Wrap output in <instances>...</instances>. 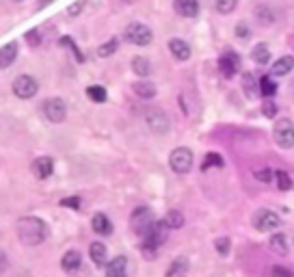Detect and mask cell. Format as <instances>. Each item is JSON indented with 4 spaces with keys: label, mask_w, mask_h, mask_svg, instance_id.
<instances>
[{
    "label": "cell",
    "mask_w": 294,
    "mask_h": 277,
    "mask_svg": "<svg viewBox=\"0 0 294 277\" xmlns=\"http://www.w3.org/2000/svg\"><path fill=\"white\" fill-rule=\"evenodd\" d=\"M26 39L30 41V46H39V32H37V31H29V32H26Z\"/></svg>",
    "instance_id": "cell-43"
},
{
    "label": "cell",
    "mask_w": 294,
    "mask_h": 277,
    "mask_svg": "<svg viewBox=\"0 0 294 277\" xmlns=\"http://www.w3.org/2000/svg\"><path fill=\"white\" fill-rule=\"evenodd\" d=\"M61 206L63 208H74V210H78L80 208V197H67V199H61Z\"/></svg>",
    "instance_id": "cell-40"
},
{
    "label": "cell",
    "mask_w": 294,
    "mask_h": 277,
    "mask_svg": "<svg viewBox=\"0 0 294 277\" xmlns=\"http://www.w3.org/2000/svg\"><path fill=\"white\" fill-rule=\"evenodd\" d=\"M61 43H63V46H69V48H72L74 54H76V59H78V63H85V54L78 50V46H76V41L72 39V37H63Z\"/></svg>",
    "instance_id": "cell-36"
},
{
    "label": "cell",
    "mask_w": 294,
    "mask_h": 277,
    "mask_svg": "<svg viewBox=\"0 0 294 277\" xmlns=\"http://www.w3.org/2000/svg\"><path fill=\"white\" fill-rule=\"evenodd\" d=\"M193 160H195V156L188 148H176L171 152V156H169V167L176 173H179V176H184V173L190 171Z\"/></svg>",
    "instance_id": "cell-4"
},
{
    "label": "cell",
    "mask_w": 294,
    "mask_h": 277,
    "mask_svg": "<svg viewBox=\"0 0 294 277\" xmlns=\"http://www.w3.org/2000/svg\"><path fill=\"white\" fill-rule=\"evenodd\" d=\"M106 277H128V260H126V256H117L115 260L108 262Z\"/></svg>",
    "instance_id": "cell-14"
},
{
    "label": "cell",
    "mask_w": 294,
    "mask_h": 277,
    "mask_svg": "<svg viewBox=\"0 0 294 277\" xmlns=\"http://www.w3.org/2000/svg\"><path fill=\"white\" fill-rule=\"evenodd\" d=\"M41 108H43V115L50 119L52 123H61L67 117V106H65V102L61 97H50V100L43 102Z\"/></svg>",
    "instance_id": "cell-8"
},
{
    "label": "cell",
    "mask_w": 294,
    "mask_h": 277,
    "mask_svg": "<svg viewBox=\"0 0 294 277\" xmlns=\"http://www.w3.org/2000/svg\"><path fill=\"white\" fill-rule=\"evenodd\" d=\"M30 171H32V176H35L37 180H46V178H50L52 171H54V160L50 158V156H39V158L32 160Z\"/></svg>",
    "instance_id": "cell-11"
},
{
    "label": "cell",
    "mask_w": 294,
    "mask_h": 277,
    "mask_svg": "<svg viewBox=\"0 0 294 277\" xmlns=\"http://www.w3.org/2000/svg\"><path fill=\"white\" fill-rule=\"evenodd\" d=\"M258 83H255V78H253V74H249V72H244L242 74V89H244V93H247V97H255V93H258Z\"/></svg>",
    "instance_id": "cell-28"
},
{
    "label": "cell",
    "mask_w": 294,
    "mask_h": 277,
    "mask_svg": "<svg viewBox=\"0 0 294 277\" xmlns=\"http://www.w3.org/2000/svg\"><path fill=\"white\" fill-rule=\"evenodd\" d=\"M262 113H264V117H268V119H273L277 115V104L270 97H266L264 100V104H262Z\"/></svg>",
    "instance_id": "cell-35"
},
{
    "label": "cell",
    "mask_w": 294,
    "mask_h": 277,
    "mask_svg": "<svg viewBox=\"0 0 294 277\" xmlns=\"http://www.w3.org/2000/svg\"><path fill=\"white\" fill-rule=\"evenodd\" d=\"M91 227H93V232H95V234H100V236H108L113 232V225H111V221H108V216L102 215V213H97L93 216Z\"/></svg>",
    "instance_id": "cell-19"
},
{
    "label": "cell",
    "mask_w": 294,
    "mask_h": 277,
    "mask_svg": "<svg viewBox=\"0 0 294 277\" xmlns=\"http://www.w3.org/2000/svg\"><path fill=\"white\" fill-rule=\"evenodd\" d=\"M275 178H277V186H279V191H290L292 188V178L288 176L286 171H277Z\"/></svg>",
    "instance_id": "cell-32"
},
{
    "label": "cell",
    "mask_w": 294,
    "mask_h": 277,
    "mask_svg": "<svg viewBox=\"0 0 294 277\" xmlns=\"http://www.w3.org/2000/svg\"><path fill=\"white\" fill-rule=\"evenodd\" d=\"M236 4H238V0H214V7L219 13H232L234 9H236Z\"/></svg>",
    "instance_id": "cell-33"
},
{
    "label": "cell",
    "mask_w": 294,
    "mask_h": 277,
    "mask_svg": "<svg viewBox=\"0 0 294 277\" xmlns=\"http://www.w3.org/2000/svg\"><path fill=\"white\" fill-rule=\"evenodd\" d=\"M260 93L264 97H273L277 93V85L270 80V76H262L260 78Z\"/></svg>",
    "instance_id": "cell-29"
},
{
    "label": "cell",
    "mask_w": 294,
    "mask_h": 277,
    "mask_svg": "<svg viewBox=\"0 0 294 277\" xmlns=\"http://www.w3.org/2000/svg\"><path fill=\"white\" fill-rule=\"evenodd\" d=\"M156 223L154 219V213H151V208H147V206H141L132 213V219H130V227H132V232L137 236L143 238L147 232L151 230V225Z\"/></svg>",
    "instance_id": "cell-2"
},
{
    "label": "cell",
    "mask_w": 294,
    "mask_h": 277,
    "mask_svg": "<svg viewBox=\"0 0 294 277\" xmlns=\"http://www.w3.org/2000/svg\"><path fill=\"white\" fill-rule=\"evenodd\" d=\"M249 35H251V29H249L247 22H240V24H236V37H240V39H247Z\"/></svg>",
    "instance_id": "cell-38"
},
{
    "label": "cell",
    "mask_w": 294,
    "mask_h": 277,
    "mask_svg": "<svg viewBox=\"0 0 294 277\" xmlns=\"http://www.w3.org/2000/svg\"><path fill=\"white\" fill-rule=\"evenodd\" d=\"M169 50H171V54L177 59V61H188L190 54H193V50H190V46L184 39H171L169 41Z\"/></svg>",
    "instance_id": "cell-13"
},
{
    "label": "cell",
    "mask_w": 294,
    "mask_h": 277,
    "mask_svg": "<svg viewBox=\"0 0 294 277\" xmlns=\"http://www.w3.org/2000/svg\"><path fill=\"white\" fill-rule=\"evenodd\" d=\"M145 123H147V128H149L151 132H156V134H165L169 130V117L160 111V108H151V111H147L145 113Z\"/></svg>",
    "instance_id": "cell-9"
},
{
    "label": "cell",
    "mask_w": 294,
    "mask_h": 277,
    "mask_svg": "<svg viewBox=\"0 0 294 277\" xmlns=\"http://www.w3.org/2000/svg\"><path fill=\"white\" fill-rule=\"evenodd\" d=\"M212 167H223V156L216 154V152H208L204 158V165H201V171L212 169Z\"/></svg>",
    "instance_id": "cell-30"
},
{
    "label": "cell",
    "mask_w": 294,
    "mask_h": 277,
    "mask_svg": "<svg viewBox=\"0 0 294 277\" xmlns=\"http://www.w3.org/2000/svg\"><path fill=\"white\" fill-rule=\"evenodd\" d=\"M37 91H39V85H37V80L29 74H22L13 80V93L18 95L20 100H30Z\"/></svg>",
    "instance_id": "cell-7"
},
{
    "label": "cell",
    "mask_w": 294,
    "mask_h": 277,
    "mask_svg": "<svg viewBox=\"0 0 294 277\" xmlns=\"http://www.w3.org/2000/svg\"><path fill=\"white\" fill-rule=\"evenodd\" d=\"M18 238L22 245L35 247L48 238V225L39 216H22L18 219Z\"/></svg>",
    "instance_id": "cell-1"
},
{
    "label": "cell",
    "mask_w": 294,
    "mask_h": 277,
    "mask_svg": "<svg viewBox=\"0 0 294 277\" xmlns=\"http://www.w3.org/2000/svg\"><path fill=\"white\" fill-rule=\"evenodd\" d=\"M162 223H165L169 230H179V227L184 225V215L179 213V210H169Z\"/></svg>",
    "instance_id": "cell-24"
},
{
    "label": "cell",
    "mask_w": 294,
    "mask_h": 277,
    "mask_svg": "<svg viewBox=\"0 0 294 277\" xmlns=\"http://www.w3.org/2000/svg\"><path fill=\"white\" fill-rule=\"evenodd\" d=\"M123 37H126L128 43H134V46H149L151 39H154V32H151L149 26L141 24V22H134V24H130L126 29Z\"/></svg>",
    "instance_id": "cell-5"
},
{
    "label": "cell",
    "mask_w": 294,
    "mask_h": 277,
    "mask_svg": "<svg viewBox=\"0 0 294 277\" xmlns=\"http://www.w3.org/2000/svg\"><path fill=\"white\" fill-rule=\"evenodd\" d=\"M132 69H134V74L141 76V78H147L151 72V63L147 61L145 57H134L132 59Z\"/></svg>",
    "instance_id": "cell-23"
},
{
    "label": "cell",
    "mask_w": 294,
    "mask_h": 277,
    "mask_svg": "<svg viewBox=\"0 0 294 277\" xmlns=\"http://www.w3.org/2000/svg\"><path fill=\"white\" fill-rule=\"evenodd\" d=\"M7 271V256H4V251L0 249V275Z\"/></svg>",
    "instance_id": "cell-44"
},
{
    "label": "cell",
    "mask_w": 294,
    "mask_h": 277,
    "mask_svg": "<svg viewBox=\"0 0 294 277\" xmlns=\"http://www.w3.org/2000/svg\"><path fill=\"white\" fill-rule=\"evenodd\" d=\"M251 59L260 65H266L270 61V48L266 46V43H258V46L251 50Z\"/></svg>",
    "instance_id": "cell-22"
},
{
    "label": "cell",
    "mask_w": 294,
    "mask_h": 277,
    "mask_svg": "<svg viewBox=\"0 0 294 277\" xmlns=\"http://www.w3.org/2000/svg\"><path fill=\"white\" fill-rule=\"evenodd\" d=\"M214 247H216V251H219L221 256H227V253H230L232 243H230V238H227V236H221V238H216Z\"/></svg>",
    "instance_id": "cell-34"
},
{
    "label": "cell",
    "mask_w": 294,
    "mask_h": 277,
    "mask_svg": "<svg viewBox=\"0 0 294 277\" xmlns=\"http://www.w3.org/2000/svg\"><path fill=\"white\" fill-rule=\"evenodd\" d=\"M89 253H91V260L95 262V267H104V264H106V260H108V249H106V245H102L100 241L91 243Z\"/></svg>",
    "instance_id": "cell-17"
},
{
    "label": "cell",
    "mask_w": 294,
    "mask_h": 277,
    "mask_svg": "<svg viewBox=\"0 0 294 277\" xmlns=\"http://www.w3.org/2000/svg\"><path fill=\"white\" fill-rule=\"evenodd\" d=\"M270 247H273L275 253H279V256H286V253H288L286 234H273V236H270Z\"/></svg>",
    "instance_id": "cell-27"
},
{
    "label": "cell",
    "mask_w": 294,
    "mask_h": 277,
    "mask_svg": "<svg viewBox=\"0 0 294 277\" xmlns=\"http://www.w3.org/2000/svg\"><path fill=\"white\" fill-rule=\"evenodd\" d=\"M15 2H20V0H15Z\"/></svg>",
    "instance_id": "cell-45"
},
{
    "label": "cell",
    "mask_w": 294,
    "mask_h": 277,
    "mask_svg": "<svg viewBox=\"0 0 294 277\" xmlns=\"http://www.w3.org/2000/svg\"><path fill=\"white\" fill-rule=\"evenodd\" d=\"M15 57H18V43L11 41V43H7V46H2L0 48V67L7 69L9 65L15 61Z\"/></svg>",
    "instance_id": "cell-18"
},
{
    "label": "cell",
    "mask_w": 294,
    "mask_h": 277,
    "mask_svg": "<svg viewBox=\"0 0 294 277\" xmlns=\"http://www.w3.org/2000/svg\"><path fill=\"white\" fill-rule=\"evenodd\" d=\"M87 95H89V100L91 102H97V104H102V102H106V89L104 87H100V85H91V87H87Z\"/></svg>",
    "instance_id": "cell-25"
},
{
    "label": "cell",
    "mask_w": 294,
    "mask_h": 277,
    "mask_svg": "<svg viewBox=\"0 0 294 277\" xmlns=\"http://www.w3.org/2000/svg\"><path fill=\"white\" fill-rule=\"evenodd\" d=\"M255 178H258L260 182L268 184V182H273V171H270V169H258V171H255Z\"/></svg>",
    "instance_id": "cell-39"
},
{
    "label": "cell",
    "mask_w": 294,
    "mask_h": 277,
    "mask_svg": "<svg viewBox=\"0 0 294 277\" xmlns=\"http://www.w3.org/2000/svg\"><path fill=\"white\" fill-rule=\"evenodd\" d=\"M132 91L139 97H143V100H151V97L156 95V87L151 85L149 80H139V83H134L132 85Z\"/></svg>",
    "instance_id": "cell-20"
},
{
    "label": "cell",
    "mask_w": 294,
    "mask_h": 277,
    "mask_svg": "<svg viewBox=\"0 0 294 277\" xmlns=\"http://www.w3.org/2000/svg\"><path fill=\"white\" fill-rule=\"evenodd\" d=\"M188 271V258H176L171 262V267L167 269V277H176L179 273H186Z\"/></svg>",
    "instance_id": "cell-26"
},
{
    "label": "cell",
    "mask_w": 294,
    "mask_h": 277,
    "mask_svg": "<svg viewBox=\"0 0 294 277\" xmlns=\"http://www.w3.org/2000/svg\"><path fill=\"white\" fill-rule=\"evenodd\" d=\"M258 18L262 24H270V22L275 20V15H273V11H270L268 7H258Z\"/></svg>",
    "instance_id": "cell-37"
},
{
    "label": "cell",
    "mask_w": 294,
    "mask_h": 277,
    "mask_svg": "<svg viewBox=\"0 0 294 277\" xmlns=\"http://www.w3.org/2000/svg\"><path fill=\"white\" fill-rule=\"evenodd\" d=\"M292 67H294V57H290V54L281 57L273 63V76H286L292 72Z\"/></svg>",
    "instance_id": "cell-21"
},
{
    "label": "cell",
    "mask_w": 294,
    "mask_h": 277,
    "mask_svg": "<svg viewBox=\"0 0 294 277\" xmlns=\"http://www.w3.org/2000/svg\"><path fill=\"white\" fill-rule=\"evenodd\" d=\"M173 9H176V13L182 15V18H195V15H199L197 0H176V2H173Z\"/></svg>",
    "instance_id": "cell-12"
},
{
    "label": "cell",
    "mask_w": 294,
    "mask_h": 277,
    "mask_svg": "<svg viewBox=\"0 0 294 277\" xmlns=\"http://www.w3.org/2000/svg\"><path fill=\"white\" fill-rule=\"evenodd\" d=\"M270 277H292V273L284 267H273V271H270Z\"/></svg>",
    "instance_id": "cell-42"
},
{
    "label": "cell",
    "mask_w": 294,
    "mask_h": 277,
    "mask_svg": "<svg viewBox=\"0 0 294 277\" xmlns=\"http://www.w3.org/2000/svg\"><path fill=\"white\" fill-rule=\"evenodd\" d=\"M253 225H255V230H260V232H273L281 225V219L277 213H273V210L260 208L253 216Z\"/></svg>",
    "instance_id": "cell-6"
},
{
    "label": "cell",
    "mask_w": 294,
    "mask_h": 277,
    "mask_svg": "<svg viewBox=\"0 0 294 277\" xmlns=\"http://www.w3.org/2000/svg\"><path fill=\"white\" fill-rule=\"evenodd\" d=\"M273 139H275V143L284 150L294 148V123L288 117L277 119V123L273 128Z\"/></svg>",
    "instance_id": "cell-3"
},
{
    "label": "cell",
    "mask_w": 294,
    "mask_h": 277,
    "mask_svg": "<svg viewBox=\"0 0 294 277\" xmlns=\"http://www.w3.org/2000/svg\"><path fill=\"white\" fill-rule=\"evenodd\" d=\"M117 48H119V41L117 39H108L106 43H102V46L97 48V57H102V59L111 57V54L117 52Z\"/></svg>",
    "instance_id": "cell-31"
},
{
    "label": "cell",
    "mask_w": 294,
    "mask_h": 277,
    "mask_svg": "<svg viewBox=\"0 0 294 277\" xmlns=\"http://www.w3.org/2000/svg\"><path fill=\"white\" fill-rule=\"evenodd\" d=\"M83 7H85V0H78V2H74L72 7L67 9V15H72V18H76V15L83 11Z\"/></svg>",
    "instance_id": "cell-41"
},
{
    "label": "cell",
    "mask_w": 294,
    "mask_h": 277,
    "mask_svg": "<svg viewBox=\"0 0 294 277\" xmlns=\"http://www.w3.org/2000/svg\"><path fill=\"white\" fill-rule=\"evenodd\" d=\"M167 230H169V227H167L165 223H154V225H151V230L147 232V234H145L143 238H145V241H149V243H154V245L160 247L162 243L167 241Z\"/></svg>",
    "instance_id": "cell-16"
},
{
    "label": "cell",
    "mask_w": 294,
    "mask_h": 277,
    "mask_svg": "<svg viewBox=\"0 0 294 277\" xmlns=\"http://www.w3.org/2000/svg\"><path fill=\"white\" fill-rule=\"evenodd\" d=\"M238 67H240V57H238L234 50H225L221 54L219 59V69L223 72L225 78H234L238 72Z\"/></svg>",
    "instance_id": "cell-10"
},
{
    "label": "cell",
    "mask_w": 294,
    "mask_h": 277,
    "mask_svg": "<svg viewBox=\"0 0 294 277\" xmlns=\"http://www.w3.org/2000/svg\"><path fill=\"white\" fill-rule=\"evenodd\" d=\"M80 264H83V258H80V251H76V249L65 251V256L61 258V267L65 271H69V273H76L80 269Z\"/></svg>",
    "instance_id": "cell-15"
}]
</instances>
